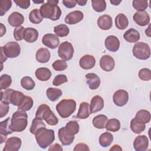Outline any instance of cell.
I'll return each instance as SVG.
<instances>
[{"label":"cell","instance_id":"cell-47","mask_svg":"<svg viewBox=\"0 0 151 151\" xmlns=\"http://www.w3.org/2000/svg\"><path fill=\"white\" fill-rule=\"evenodd\" d=\"M52 67L54 70L57 71H61L65 70L67 68V64L64 60H57L52 63Z\"/></svg>","mask_w":151,"mask_h":151},{"label":"cell","instance_id":"cell-3","mask_svg":"<svg viewBox=\"0 0 151 151\" xmlns=\"http://www.w3.org/2000/svg\"><path fill=\"white\" fill-rule=\"evenodd\" d=\"M28 124V115L25 111L18 110L13 113L11 119V128L13 132L24 131Z\"/></svg>","mask_w":151,"mask_h":151},{"label":"cell","instance_id":"cell-46","mask_svg":"<svg viewBox=\"0 0 151 151\" xmlns=\"http://www.w3.org/2000/svg\"><path fill=\"white\" fill-rule=\"evenodd\" d=\"M13 91L14 90L12 88H6L4 91L1 90V102L8 104H11L10 97Z\"/></svg>","mask_w":151,"mask_h":151},{"label":"cell","instance_id":"cell-62","mask_svg":"<svg viewBox=\"0 0 151 151\" xmlns=\"http://www.w3.org/2000/svg\"><path fill=\"white\" fill-rule=\"evenodd\" d=\"M145 34L146 35H147L148 37H150V25H149L148 28H147V29L145 30Z\"/></svg>","mask_w":151,"mask_h":151},{"label":"cell","instance_id":"cell-21","mask_svg":"<svg viewBox=\"0 0 151 151\" xmlns=\"http://www.w3.org/2000/svg\"><path fill=\"white\" fill-rule=\"evenodd\" d=\"M98 27L103 30L110 29L112 27V18L109 15H103L97 19V21Z\"/></svg>","mask_w":151,"mask_h":151},{"label":"cell","instance_id":"cell-23","mask_svg":"<svg viewBox=\"0 0 151 151\" xmlns=\"http://www.w3.org/2000/svg\"><path fill=\"white\" fill-rule=\"evenodd\" d=\"M91 111L90 104L87 102L85 101L81 103L76 117L80 119H86L89 117Z\"/></svg>","mask_w":151,"mask_h":151},{"label":"cell","instance_id":"cell-51","mask_svg":"<svg viewBox=\"0 0 151 151\" xmlns=\"http://www.w3.org/2000/svg\"><path fill=\"white\" fill-rule=\"evenodd\" d=\"M68 81L67 77L64 74H58L56 76L52 81V84L55 86H58L63 83H67Z\"/></svg>","mask_w":151,"mask_h":151},{"label":"cell","instance_id":"cell-31","mask_svg":"<svg viewBox=\"0 0 151 151\" xmlns=\"http://www.w3.org/2000/svg\"><path fill=\"white\" fill-rule=\"evenodd\" d=\"M113 141V136L111 133L108 132L102 133L99 139L100 145L103 147H107L109 146Z\"/></svg>","mask_w":151,"mask_h":151},{"label":"cell","instance_id":"cell-36","mask_svg":"<svg viewBox=\"0 0 151 151\" xmlns=\"http://www.w3.org/2000/svg\"><path fill=\"white\" fill-rule=\"evenodd\" d=\"M34 101L32 99L27 96H25L20 104L18 106V109L23 111H28L33 106Z\"/></svg>","mask_w":151,"mask_h":151},{"label":"cell","instance_id":"cell-18","mask_svg":"<svg viewBox=\"0 0 151 151\" xmlns=\"http://www.w3.org/2000/svg\"><path fill=\"white\" fill-rule=\"evenodd\" d=\"M96 59L94 56L89 54L83 55L79 61L80 67L84 70H90L94 67Z\"/></svg>","mask_w":151,"mask_h":151},{"label":"cell","instance_id":"cell-11","mask_svg":"<svg viewBox=\"0 0 151 151\" xmlns=\"http://www.w3.org/2000/svg\"><path fill=\"white\" fill-rule=\"evenodd\" d=\"M58 136L60 141L63 146H68L71 145L74 139V135L70 133L65 128L62 127L58 130Z\"/></svg>","mask_w":151,"mask_h":151},{"label":"cell","instance_id":"cell-49","mask_svg":"<svg viewBox=\"0 0 151 151\" xmlns=\"http://www.w3.org/2000/svg\"><path fill=\"white\" fill-rule=\"evenodd\" d=\"M139 77L143 81H149L151 79L150 70L147 68H143L139 70Z\"/></svg>","mask_w":151,"mask_h":151},{"label":"cell","instance_id":"cell-12","mask_svg":"<svg viewBox=\"0 0 151 151\" xmlns=\"http://www.w3.org/2000/svg\"><path fill=\"white\" fill-rule=\"evenodd\" d=\"M42 42L46 47L51 49H55L58 46L60 41L56 35L49 33L46 34L43 36Z\"/></svg>","mask_w":151,"mask_h":151},{"label":"cell","instance_id":"cell-17","mask_svg":"<svg viewBox=\"0 0 151 151\" xmlns=\"http://www.w3.org/2000/svg\"><path fill=\"white\" fill-rule=\"evenodd\" d=\"M115 62L112 57L109 55H103L100 60V66L105 71H111L114 68Z\"/></svg>","mask_w":151,"mask_h":151},{"label":"cell","instance_id":"cell-16","mask_svg":"<svg viewBox=\"0 0 151 151\" xmlns=\"http://www.w3.org/2000/svg\"><path fill=\"white\" fill-rule=\"evenodd\" d=\"M134 21L139 26L144 27L149 24L150 17L146 11H137L133 17Z\"/></svg>","mask_w":151,"mask_h":151},{"label":"cell","instance_id":"cell-24","mask_svg":"<svg viewBox=\"0 0 151 151\" xmlns=\"http://www.w3.org/2000/svg\"><path fill=\"white\" fill-rule=\"evenodd\" d=\"M38 35V32L36 29L31 27H28L25 29L24 39L25 41L29 43H32L37 40Z\"/></svg>","mask_w":151,"mask_h":151},{"label":"cell","instance_id":"cell-4","mask_svg":"<svg viewBox=\"0 0 151 151\" xmlns=\"http://www.w3.org/2000/svg\"><path fill=\"white\" fill-rule=\"evenodd\" d=\"M35 117L44 120L50 126H55L58 123V118L51 110L50 107L45 104H42L38 106L35 113Z\"/></svg>","mask_w":151,"mask_h":151},{"label":"cell","instance_id":"cell-7","mask_svg":"<svg viewBox=\"0 0 151 151\" xmlns=\"http://www.w3.org/2000/svg\"><path fill=\"white\" fill-rule=\"evenodd\" d=\"M74 47L71 42L68 41L63 42L58 49V56L64 61L70 60L74 54Z\"/></svg>","mask_w":151,"mask_h":151},{"label":"cell","instance_id":"cell-60","mask_svg":"<svg viewBox=\"0 0 151 151\" xmlns=\"http://www.w3.org/2000/svg\"><path fill=\"white\" fill-rule=\"evenodd\" d=\"M76 2L77 4H78V5L84 6L86 4V3L87 2V0H76Z\"/></svg>","mask_w":151,"mask_h":151},{"label":"cell","instance_id":"cell-35","mask_svg":"<svg viewBox=\"0 0 151 151\" xmlns=\"http://www.w3.org/2000/svg\"><path fill=\"white\" fill-rule=\"evenodd\" d=\"M25 95L19 91L14 90L12 92L10 97V103L14 106H18L23 100Z\"/></svg>","mask_w":151,"mask_h":151},{"label":"cell","instance_id":"cell-28","mask_svg":"<svg viewBox=\"0 0 151 151\" xmlns=\"http://www.w3.org/2000/svg\"><path fill=\"white\" fill-rule=\"evenodd\" d=\"M108 118L106 115L99 114L94 117L92 120L93 125L99 129H103L106 127Z\"/></svg>","mask_w":151,"mask_h":151},{"label":"cell","instance_id":"cell-33","mask_svg":"<svg viewBox=\"0 0 151 151\" xmlns=\"http://www.w3.org/2000/svg\"><path fill=\"white\" fill-rule=\"evenodd\" d=\"M150 113L146 110H139L135 116V119L140 123L146 124L148 123L150 120Z\"/></svg>","mask_w":151,"mask_h":151},{"label":"cell","instance_id":"cell-13","mask_svg":"<svg viewBox=\"0 0 151 151\" xmlns=\"http://www.w3.org/2000/svg\"><path fill=\"white\" fill-rule=\"evenodd\" d=\"M149 146V139L145 135L137 136L133 142V147L136 151L146 150Z\"/></svg>","mask_w":151,"mask_h":151},{"label":"cell","instance_id":"cell-61","mask_svg":"<svg viewBox=\"0 0 151 151\" xmlns=\"http://www.w3.org/2000/svg\"><path fill=\"white\" fill-rule=\"evenodd\" d=\"M111 2V4L114 5H119L120 4V3H121L122 1H117V0H113V1H110Z\"/></svg>","mask_w":151,"mask_h":151},{"label":"cell","instance_id":"cell-43","mask_svg":"<svg viewBox=\"0 0 151 151\" xmlns=\"http://www.w3.org/2000/svg\"><path fill=\"white\" fill-rule=\"evenodd\" d=\"M12 83L11 77L6 74H2L0 77V90H5L8 88Z\"/></svg>","mask_w":151,"mask_h":151},{"label":"cell","instance_id":"cell-53","mask_svg":"<svg viewBox=\"0 0 151 151\" xmlns=\"http://www.w3.org/2000/svg\"><path fill=\"white\" fill-rule=\"evenodd\" d=\"M14 2L22 9H27L30 5V1L29 0H14Z\"/></svg>","mask_w":151,"mask_h":151},{"label":"cell","instance_id":"cell-32","mask_svg":"<svg viewBox=\"0 0 151 151\" xmlns=\"http://www.w3.org/2000/svg\"><path fill=\"white\" fill-rule=\"evenodd\" d=\"M63 92L61 90L57 88L49 87L46 90V95L47 98L51 101H55L57 100L60 97L62 96Z\"/></svg>","mask_w":151,"mask_h":151},{"label":"cell","instance_id":"cell-14","mask_svg":"<svg viewBox=\"0 0 151 151\" xmlns=\"http://www.w3.org/2000/svg\"><path fill=\"white\" fill-rule=\"evenodd\" d=\"M106 48L111 52H116L120 47V41L114 35H109L105 40Z\"/></svg>","mask_w":151,"mask_h":151},{"label":"cell","instance_id":"cell-6","mask_svg":"<svg viewBox=\"0 0 151 151\" xmlns=\"http://www.w3.org/2000/svg\"><path fill=\"white\" fill-rule=\"evenodd\" d=\"M132 52L133 55L139 60H147L150 56V47L143 42H136L133 47Z\"/></svg>","mask_w":151,"mask_h":151},{"label":"cell","instance_id":"cell-26","mask_svg":"<svg viewBox=\"0 0 151 151\" xmlns=\"http://www.w3.org/2000/svg\"><path fill=\"white\" fill-rule=\"evenodd\" d=\"M124 39L129 42H137L140 38L138 31L134 28H130L126 31L123 35Z\"/></svg>","mask_w":151,"mask_h":151},{"label":"cell","instance_id":"cell-8","mask_svg":"<svg viewBox=\"0 0 151 151\" xmlns=\"http://www.w3.org/2000/svg\"><path fill=\"white\" fill-rule=\"evenodd\" d=\"M4 54L7 58H14L19 56L21 52L19 44L15 41L7 42L4 46L1 47Z\"/></svg>","mask_w":151,"mask_h":151},{"label":"cell","instance_id":"cell-45","mask_svg":"<svg viewBox=\"0 0 151 151\" xmlns=\"http://www.w3.org/2000/svg\"><path fill=\"white\" fill-rule=\"evenodd\" d=\"M132 5L133 8L138 11H144L148 6V2L146 0H134Z\"/></svg>","mask_w":151,"mask_h":151},{"label":"cell","instance_id":"cell-54","mask_svg":"<svg viewBox=\"0 0 151 151\" xmlns=\"http://www.w3.org/2000/svg\"><path fill=\"white\" fill-rule=\"evenodd\" d=\"M74 151H80V150H85V151H89L90 148L88 147L87 144L83 143H77L73 149Z\"/></svg>","mask_w":151,"mask_h":151},{"label":"cell","instance_id":"cell-59","mask_svg":"<svg viewBox=\"0 0 151 151\" xmlns=\"http://www.w3.org/2000/svg\"><path fill=\"white\" fill-rule=\"evenodd\" d=\"M1 25V37H2L6 32V27L2 24H0Z\"/></svg>","mask_w":151,"mask_h":151},{"label":"cell","instance_id":"cell-63","mask_svg":"<svg viewBox=\"0 0 151 151\" xmlns=\"http://www.w3.org/2000/svg\"><path fill=\"white\" fill-rule=\"evenodd\" d=\"M33 2H34V3H36V4H40V3H43L44 1V0H42V1H33Z\"/></svg>","mask_w":151,"mask_h":151},{"label":"cell","instance_id":"cell-15","mask_svg":"<svg viewBox=\"0 0 151 151\" xmlns=\"http://www.w3.org/2000/svg\"><path fill=\"white\" fill-rule=\"evenodd\" d=\"M84 17L83 13L80 11H74L69 12L65 17L64 21L69 25H74L80 22Z\"/></svg>","mask_w":151,"mask_h":151},{"label":"cell","instance_id":"cell-19","mask_svg":"<svg viewBox=\"0 0 151 151\" xmlns=\"http://www.w3.org/2000/svg\"><path fill=\"white\" fill-rule=\"evenodd\" d=\"M24 21V17L21 13L15 11L12 12L8 18L9 24L14 27L21 26Z\"/></svg>","mask_w":151,"mask_h":151},{"label":"cell","instance_id":"cell-5","mask_svg":"<svg viewBox=\"0 0 151 151\" xmlns=\"http://www.w3.org/2000/svg\"><path fill=\"white\" fill-rule=\"evenodd\" d=\"M56 110L62 118L70 117L76 110V102L73 99H63L61 100L55 107Z\"/></svg>","mask_w":151,"mask_h":151},{"label":"cell","instance_id":"cell-58","mask_svg":"<svg viewBox=\"0 0 151 151\" xmlns=\"http://www.w3.org/2000/svg\"><path fill=\"white\" fill-rule=\"evenodd\" d=\"M110 150H115V151H117V150H122V147L119 145H114L110 149Z\"/></svg>","mask_w":151,"mask_h":151},{"label":"cell","instance_id":"cell-29","mask_svg":"<svg viewBox=\"0 0 151 151\" xmlns=\"http://www.w3.org/2000/svg\"><path fill=\"white\" fill-rule=\"evenodd\" d=\"M11 117H8L0 123V135L6 136L12 133L13 131L11 128Z\"/></svg>","mask_w":151,"mask_h":151},{"label":"cell","instance_id":"cell-40","mask_svg":"<svg viewBox=\"0 0 151 151\" xmlns=\"http://www.w3.org/2000/svg\"><path fill=\"white\" fill-rule=\"evenodd\" d=\"M21 85L27 90H32L35 87V83L31 77L25 76L21 80Z\"/></svg>","mask_w":151,"mask_h":151},{"label":"cell","instance_id":"cell-25","mask_svg":"<svg viewBox=\"0 0 151 151\" xmlns=\"http://www.w3.org/2000/svg\"><path fill=\"white\" fill-rule=\"evenodd\" d=\"M50 52L46 48H41L38 49L35 54V58L37 61L40 63H47L50 60Z\"/></svg>","mask_w":151,"mask_h":151},{"label":"cell","instance_id":"cell-30","mask_svg":"<svg viewBox=\"0 0 151 151\" xmlns=\"http://www.w3.org/2000/svg\"><path fill=\"white\" fill-rule=\"evenodd\" d=\"M116 27L121 30L126 29L129 25V20L127 17L123 14H118L115 18Z\"/></svg>","mask_w":151,"mask_h":151},{"label":"cell","instance_id":"cell-9","mask_svg":"<svg viewBox=\"0 0 151 151\" xmlns=\"http://www.w3.org/2000/svg\"><path fill=\"white\" fill-rule=\"evenodd\" d=\"M129 100V94L124 90L120 89L115 91L113 96V103L119 107L126 105Z\"/></svg>","mask_w":151,"mask_h":151},{"label":"cell","instance_id":"cell-34","mask_svg":"<svg viewBox=\"0 0 151 151\" xmlns=\"http://www.w3.org/2000/svg\"><path fill=\"white\" fill-rule=\"evenodd\" d=\"M130 129L132 131L136 134H140L143 132L146 127L145 124L137 121L135 118H133L130 122Z\"/></svg>","mask_w":151,"mask_h":151},{"label":"cell","instance_id":"cell-55","mask_svg":"<svg viewBox=\"0 0 151 151\" xmlns=\"http://www.w3.org/2000/svg\"><path fill=\"white\" fill-rule=\"evenodd\" d=\"M63 5L68 8H73L76 5V1L73 0H63L62 1Z\"/></svg>","mask_w":151,"mask_h":151},{"label":"cell","instance_id":"cell-10","mask_svg":"<svg viewBox=\"0 0 151 151\" xmlns=\"http://www.w3.org/2000/svg\"><path fill=\"white\" fill-rule=\"evenodd\" d=\"M22 144L21 139L18 137H11L5 142L2 151H17L20 149Z\"/></svg>","mask_w":151,"mask_h":151},{"label":"cell","instance_id":"cell-44","mask_svg":"<svg viewBox=\"0 0 151 151\" xmlns=\"http://www.w3.org/2000/svg\"><path fill=\"white\" fill-rule=\"evenodd\" d=\"M65 129L71 134L75 135L79 132L80 126L78 123L76 121H69L65 126Z\"/></svg>","mask_w":151,"mask_h":151},{"label":"cell","instance_id":"cell-42","mask_svg":"<svg viewBox=\"0 0 151 151\" xmlns=\"http://www.w3.org/2000/svg\"><path fill=\"white\" fill-rule=\"evenodd\" d=\"M92 7L97 12H101L106 9V2L104 0H92Z\"/></svg>","mask_w":151,"mask_h":151},{"label":"cell","instance_id":"cell-38","mask_svg":"<svg viewBox=\"0 0 151 151\" xmlns=\"http://www.w3.org/2000/svg\"><path fill=\"white\" fill-rule=\"evenodd\" d=\"M105 128L107 131L117 132L120 128V121L117 119H110L107 120Z\"/></svg>","mask_w":151,"mask_h":151},{"label":"cell","instance_id":"cell-41","mask_svg":"<svg viewBox=\"0 0 151 151\" xmlns=\"http://www.w3.org/2000/svg\"><path fill=\"white\" fill-rule=\"evenodd\" d=\"M46 127L45 124L44 123L42 120H41L39 118L35 117L33 119V120L32 122V124L30 127L29 131L31 134H35V133L40 129H41L42 127Z\"/></svg>","mask_w":151,"mask_h":151},{"label":"cell","instance_id":"cell-22","mask_svg":"<svg viewBox=\"0 0 151 151\" xmlns=\"http://www.w3.org/2000/svg\"><path fill=\"white\" fill-rule=\"evenodd\" d=\"M87 83L88 87L91 90L97 89L100 85V79L99 77L93 73H88L86 75Z\"/></svg>","mask_w":151,"mask_h":151},{"label":"cell","instance_id":"cell-37","mask_svg":"<svg viewBox=\"0 0 151 151\" xmlns=\"http://www.w3.org/2000/svg\"><path fill=\"white\" fill-rule=\"evenodd\" d=\"M29 19L31 22L34 24H38L42 22L43 17H42L40 11L38 9H32L29 14Z\"/></svg>","mask_w":151,"mask_h":151},{"label":"cell","instance_id":"cell-20","mask_svg":"<svg viewBox=\"0 0 151 151\" xmlns=\"http://www.w3.org/2000/svg\"><path fill=\"white\" fill-rule=\"evenodd\" d=\"M90 111L91 113H96L101 110L104 107V100L100 96H94L90 101Z\"/></svg>","mask_w":151,"mask_h":151},{"label":"cell","instance_id":"cell-39","mask_svg":"<svg viewBox=\"0 0 151 151\" xmlns=\"http://www.w3.org/2000/svg\"><path fill=\"white\" fill-rule=\"evenodd\" d=\"M54 32H55L57 36L60 37H66L68 35L70 29L68 26L65 24H60L54 27Z\"/></svg>","mask_w":151,"mask_h":151},{"label":"cell","instance_id":"cell-2","mask_svg":"<svg viewBox=\"0 0 151 151\" xmlns=\"http://www.w3.org/2000/svg\"><path fill=\"white\" fill-rule=\"evenodd\" d=\"M35 137L40 147L44 149L50 146L54 141V131L52 129H47L46 127H42L35 133Z\"/></svg>","mask_w":151,"mask_h":151},{"label":"cell","instance_id":"cell-50","mask_svg":"<svg viewBox=\"0 0 151 151\" xmlns=\"http://www.w3.org/2000/svg\"><path fill=\"white\" fill-rule=\"evenodd\" d=\"M25 28L23 26H19L15 28L14 31V37L17 41H21L24 39V31Z\"/></svg>","mask_w":151,"mask_h":151},{"label":"cell","instance_id":"cell-52","mask_svg":"<svg viewBox=\"0 0 151 151\" xmlns=\"http://www.w3.org/2000/svg\"><path fill=\"white\" fill-rule=\"evenodd\" d=\"M9 104L1 102V104H0V114H1L0 117L1 118H2L3 117H4L7 114L9 111Z\"/></svg>","mask_w":151,"mask_h":151},{"label":"cell","instance_id":"cell-56","mask_svg":"<svg viewBox=\"0 0 151 151\" xmlns=\"http://www.w3.org/2000/svg\"><path fill=\"white\" fill-rule=\"evenodd\" d=\"M48 150L49 151H51V150H60V151H62L63 150V147H62L61 145H60L59 143H55L53 145L51 146L48 148Z\"/></svg>","mask_w":151,"mask_h":151},{"label":"cell","instance_id":"cell-57","mask_svg":"<svg viewBox=\"0 0 151 151\" xmlns=\"http://www.w3.org/2000/svg\"><path fill=\"white\" fill-rule=\"evenodd\" d=\"M7 57L5 56V55L4 54L1 48V64L2 65L3 63L5 62L6 60H7Z\"/></svg>","mask_w":151,"mask_h":151},{"label":"cell","instance_id":"cell-48","mask_svg":"<svg viewBox=\"0 0 151 151\" xmlns=\"http://www.w3.org/2000/svg\"><path fill=\"white\" fill-rule=\"evenodd\" d=\"M12 6L11 0H2L0 2V15L3 16Z\"/></svg>","mask_w":151,"mask_h":151},{"label":"cell","instance_id":"cell-27","mask_svg":"<svg viewBox=\"0 0 151 151\" xmlns=\"http://www.w3.org/2000/svg\"><path fill=\"white\" fill-rule=\"evenodd\" d=\"M35 75L36 78L40 81H46L51 78V72L48 68L40 67L36 70Z\"/></svg>","mask_w":151,"mask_h":151},{"label":"cell","instance_id":"cell-1","mask_svg":"<svg viewBox=\"0 0 151 151\" xmlns=\"http://www.w3.org/2000/svg\"><path fill=\"white\" fill-rule=\"evenodd\" d=\"M58 1L48 0L40 6V13L43 18L52 21L58 20L61 15V10L57 5Z\"/></svg>","mask_w":151,"mask_h":151}]
</instances>
